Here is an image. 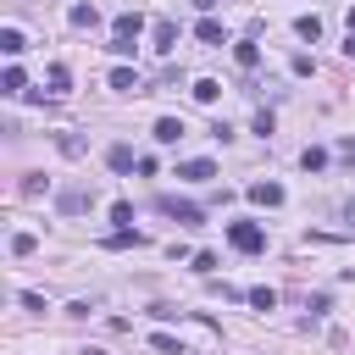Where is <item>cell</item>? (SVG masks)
Instances as JSON below:
<instances>
[{
  "mask_svg": "<svg viewBox=\"0 0 355 355\" xmlns=\"http://www.w3.org/2000/svg\"><path fill=\"white\" fill-rule=\"evenodd\" d=\"M300 166H305V172H322V166H327V150H316V144H311V150L300 155Z\"/></svg>",
  "mask_w": 355,
  "mask_h": 355,
  "instance_id": "obj_19",
  "label": "cell"
},
{
  "mask_svg": "<svg viewBox=\"0 0 355 355\" xmlns=\"http://www.w3.org/2000/svg\"><path fill=\"white\" fill-rule=\"evenodd\" d=\"M155 205H161V211H166V216H178V222H183V227H200V222H205V211H200V205H194V200H178V194H161V200H155Z\"/></svg>",
  "mask_w": 355,
  "mask_h": 355,
  "instance_id": "obj_4",
  "label": "cell"
},
{
  "mask_svg": "<svg viewBox=\"0 0 355 355\" xmlns=\"http://www.w3.org/2000/svg\"><path fill=\"white\" fill-rule=\"evenodd\" d=\"M150 39H155V50H161V55H172V50H178V22H172V17H155Z\"/></svg>",
  "mask_w": 355,
  "mask_h": 355,
  "instance_id": "obj_5",
  "label": "cell"
},
{
  "mask_svg": "<svg viewBox=\"0 0 355 355\" xmlns=\"http://www.w3.org/2000/svg\"><path fill=\"white\" fill-rule=\"evenodd\" d=\"M44 83H50V94H67V89H72V72H67V67L55 61V67L44 72Z\"/></svg>",
  "mask_w": 355,
  "mask_h": 355,
  "instance_id": "obj_14",
  "label": "cell"
},
{
  "mask_svg": "<svg viewBox=\"0 0 355 355\" xmlns=\"http://www.w3.org/2000/svg\"><path fill=\"white\" fill-rule=\"evenodd\" d=\"M0 50H6V55H22V50H28L22 28H0Z\"/></svg>",
  "mask_w": 355,
  "mask_h": 355,
  "instance_id": "obj_12",
  "label": "cell"
},
{
  "mask_svg": "<svg viewBox=\"0 0 355 355\" xmlns=\"http://www.w3.org/2000/svg\"><path fill=\"white\" fill-rule=\"evenodd\" d=\"M344 222H349V227H355V200H349V205H344Z\"/></svg>",
  "mask_w": 355,
  "mask_h": 355,
  "instance_id": "obj_29",
  "label": "cell"
},
{
  "mask_svg": "<svg viewBox=\"0 0 355 355\" xmlns=\"http://www.w3.org/2000/svg\"><path fill=\"white\" fill-rule=\"evenodd\" d=\"M294 33H300V39H311V44H316V39H322V17H316V11H305V17H300V22H294Z\"/></svg>",
  "mask_w": 355,
  "mask_h": 355,
  "instance_id": "obj_10",
  "label": "cell"
},
{
  "mask_svg": "<svg viewBox=\"0 0 355 355\" xmlns=\"http://www.w3.org/2000/svg\"><path fill=\"white\" fill-rule=\"evenodd\" d=\"M89 205H94V189H89V183H72V189L55 194V211H61V216H78V211H89Z\"/></svg>",
  "mask_w": 355,
  "mask_h": 355,
  "instance_id": "obj_3",
  "label": "cell"
},
{
  "mask_svg": "<svg viewBox=\"0 0 355 355\" xmlns=\"http://www.w3.org/2000/svg\"><path fill=\"white\" fill-rule=\"evenodd\" d=\"M155 139H161V144H178V139H183V122H178V116H161V122H155Z\"/></svg>",
  "mask_w": 355,
  "mask_h": 355,
  "instance_id": "obj_16",
  "label": "cell"
},
{
  "mask_svg": "<svg viewBox=\"0 0 355 355\" xmlns=\"http://www.w3.org/2000/svg\"><path fill=\"white\" fill-rule=\"evenodd\" d=\"M61 155H83V139L78 133H61Z\"/></svg>",
  "mask_w": 355,
  "mask_h": 355,
  "instance_id": "obj_26",
  "label": "cell"
},
{
  "mask_svg": "<svg viewBox=\"0 0 355 355\" xmlns=\"http://www.w3.org/2000/svg\"><path fill=\"white\" fill-rule=\"evenodd\" d=\"M344 28H349V33H355V6H349V17H344Z\"/></svg>",
  "mask_w": 355,
  "mask_h": 355,
  "instance_id": "obj_30",
  "label": "cell"
},
{
  "mask_svg": "<svg viewBox=\"0 0 355 355\" xmlns=\"http://www.w3.org/2000/svg\"><path fill=\"white\" fill-rule=\"evenodd\" d=\"M216 94H222V83H216V78H200V83H194V100H200V105H211Z\"/></svg>",
  "mask_w": 355,
  "mask_h": 355,
  "instance_id": "obj_18",
  "label": "cell"
},
{
  "mask_svg": "<svg viewBox=\"0 0 355 355\" xmlns=\"http://www.w3.org/2000/svg\"><path fill=\"white\" fill-rule=\"evenodd\" d=\"M105 244H111V250H128V244H139V233H133V227H116Z\"/></svg>",
  "mask_w": 355,
  "mask_h": 355,
  "instance_id": "obj_21",
  "label": "cell"
},
{
  "mask_svg": "<svg viewBox=\"0 0 355 355\" xmlns=\"http://www.w3.org/2000/svg\"><path fill=\"white\" fill-rule=\"evenodd\" d=\"M111 222H116V227H133V205L116 200V205H111Z\"/></svg>",
  "mask_w": 355,
  "mask_h": 355,
  "instance_id": "obj_20",
  "label": "cell"
},
{
  "mask_svg": "<svg viewBox=\"0 0 355 355\" xmlns=\"http://www.w3.org/2000/svg\"><path fill=\"white\" fill-rule=\"evenodd\" d=\"M194 33H200V39H205V44H227V28H222V22H216V17H205V22H200V28H194Z\"/></svg>",
  "mask_w": 355,
  "mask_h": 355,
  "instance_id": "obj_11",
  "label": "cell"
},
{
  "mask_svg": "<svg viewBox=\"0 0 355 355\" xmlns=\"http://www.w3.org/2000/svg\"><path fill=\"white\" fill-rule=\"evenodd\" d=\"M338 155H344V161L355 166V139H338Z\"/></svg>",
  "mask_w": 355,
  "mask_h": 355,
  "instance_id": "obj_27",
  "label": "cell"
},
{
  "mask_svg": "<svg viewBox=\"0 0 355 355\" xmlns=\"http://www.w3.org/2000/svg\"><path fill=\"white\" fill-rule=\"evenodd\" d=\"M139 33H144V17L139 11H122L116 22H111V55H133V44H139Z\"/></svg>",
  "mask_w": 355,
  "mask_h": 355,
  "instance_id": "obj_1",
  "label": "cell"
},
{
  "mask_svg": "<svg viewBox=\"0 0 355 355\" xmlns=\"http://www.w3.org/2000/svg\"><path fill=\"white\" fill-rule=\"evenodd\" d=\"M105 166H111V172H133V166H139V155H133L128 144H111V150H105Z\"/></svg>",
  "mask_w": 355,
  "mask_h": 355,
  "instance_id": "obj_8",
  "label": "cell"
},
{
  "mask_svg": "<svg viewBox=\"0 0 355 355\" xmlns=\"http://www.w3.org/2000/svg\"><path fill=\"white\" fill-rule=\"evenodd\" d=\"M0 89H6V94H22V89H28V78H22V67H6V78H0Z\"/></svg>",
  "mask_w": 355,
  "mask_h": 355,
  "instance_id": "obj_17",
  "label": "cell"
},
{
  "mask_svg": "<svg viewBox=\"0 0 355 355\" xmlns=\"http://www.w3.org/2000/svg\"><path fill=\"white\" fill-rule=\"evenodd\" d=\"M233 55H239V67L250 72V67H261V50H255V39H239L233 44Z\"/></svg>",
  "mask_w": 355,
  "mask_h": 355,
  "instance_id": "obj_13",
  "label": "cell"
},
{
  "mask_svg": "<svg viewBox=\"0 0 355 355\" xmlns=\"http://www.w3.org/2000/svg\"><path fill=\"white\" fill-rule=\"evenodd\" d=\"M227 244H233L239 255H261V250H266V227H261V222H227Z\"/></svg>",
  "mask_w": 355,
  "mask_h": 355,
  "instance_id": "obj_2",
  "label": "cell"
},
{
  "mask_svg": "<svg viewBox=\"0 0 355 355\" xmlns=\"http://www.w3.org/2000/svg\"><path fill=\"white\" fill-rule=\"evenodd\" d=\"M33 250H39L33 233H17V239H11V255H33Z\"/></svg>",
  "mask_w": 355,
  "mask_h": 355,
  "instance_id": "obj_22",
  "label": "cell"
},
{
  "mask_svg": "<svg viewBox=\"0 0 355 355\" xmlns=\"http://www.w3.org/2000/svg\"><path fill=\"white\" fill-rule=\"evenodd\" d=\"M250 305H255V311H272L277 294H272V288H250Z\"/></svg>",
  "mask_w": 355,
  "mask_h": 355,
  "instance_id": "obj_23",
  "label": "cell"
},
{
  "mask_svg": "<svg viewBox=\"0 0 355 355\" xmlns=\"http://www.w3.org/2000/svg\"><path fill=\"white\" fill-rule=\"evenodd\" d=\"M344 55H355V33H349V39H344Z\"/></svg>",
  "mask_w": 355,
  "mask_h": 355,
  "instance_id": "obj_31",
  "label": "cell"
},
{
  "mask_svg": "<svg viewBox=\"0 0 355 355\" xmlns=\"http://www.w3.org/2000/svg\"><path fill=\"white\" fill-rule=\"evenodd\" d=\"M22 194H28V200H39V194H44V178H39V172H28V178H22Z\"/></svg>",
  "mask_w": 355,
  "mask_h": 355,
  "instance_id": "obj_25",
  "label": "cell"
},
{
  "mask_svg": "<svg viewBox=\"0 0 355 355\" xmlns=\"http://www.w3.org/2000/svg\"><path fill=\"white\" fill-rule=\"evenodd\" d=\"M178 178H183V183H211V178H216V161H205V155H200V161H183Z\"/></svg>",
  "mask_w": 355,
  "mask_h": 355,
  "instance_id": "obj_7",
  "label": "cell"
},
{
  "mask_svg": "<svg viewBox=\"0 0 355 355\" xmlns=\"http://www.w3.org/2000/svg\"><path fill=\"white\" fill-rule=\"evenodd\" d=\"M67 22H72V28H100V11H94L89 0H78V6L67 11Z\"/></svg>",
  "mask_w": 355,
  "mask_h": 355,
  "instance_id": "obj_9",
  "label": "cell"
},
{
  "mask_svg": "<svg viewBox=\"0 0 355 355\" xmlns=\"http://www.w3.org/2000/svg\"><path fill=\"white\" fill-rule=\"evenodd\" d=\"M194 6H200V11H216V6H222V0H194Z\"/></svg>",
  "mask_w": 355,
  "mask_h": 355,
  "instance_id": "obj_28",
  "label": "cell"
},
{
  "mask_svg": "<svg viewBox=\"0 0 355 355\" xmlns=\"http://www.w3.org/2000/svg\"><path fill=\"white\" fill-rule=\"evenodd\" d=\"M111 89H116V94H133V89H139V72H133V67H116V72H111Z\"/></svg>",
  "mask_w": 355,
  "mask_h": 355,
  "instance_id": "obj_15",
  "label": "cell"
},
{
  "mask_svg": "<svg viewBox=\"0 0 355 355\" xmlns=\"http://www.w3.org/2000/svg\"><path fill=\"white\" fill-rule=\"evenodd\" d=\"M150 344H155V349H161V355H183V344H178V338H172V333H155V338H150Z\"/></svg>",
  "mask_w": 355,
  "mask_h": 355,
  "instance_id": "obj_24",
  "label": "cell"
},
{
  "mask_svg": "<svg viewBox=\"0 0 355 355\" xmlns=\"http://www.w3.org/2000/svg\"><path fill=\"white\" fill-rule=\"evenodd\" d=\"M244 194H250L255 205H266V211H272V205H283V183H272V178H261V183H250Z\"/></svg>",
  "mask_w": 355,
  "mask_h": 355,
  "instance_id": "obj_6",
  "label": "cell"
}]
</instances>
